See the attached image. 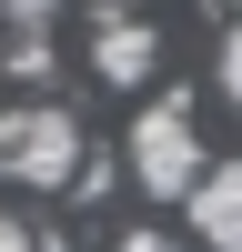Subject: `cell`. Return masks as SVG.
I'll return each mask as SVG.
<instances>
[{
	"mask_svg": "<svg viewBox=\"0 0 242 252\" xmlns=\"http://www.w3.org/2000/svg\"><path fill=\"white\" fill-rule=\"evenodd\" d=\"M10 242H30V222H20V212H0V252H10Z\"/></svg>",
	"mask_w": 242,
	"mask_h": 252,
	"instance_id": "8",
	"label": "cell"
},
{
	"mask_svg": "<svg viewBox=\"0 0 242 252\" xmlns=\"http://www.w3.org/2000/svg\"><path fill=\"white\" fill-rule=\"evenodd\" d=\"M151 61H161V40H151V20H101V40H91V71L101 81H151Z\"/></svg>",
	"mask_w": 242,
	"mask_h": 252,
	"instance_id": "4",
	"label": "cell"
},
{
	"mask_svg": "<svg viewBox=\"0 0 242 252\" xmlns=\"http://www.w3.org/2000/svg\"><path fill=\"white\" fill-rule=\"evenodd\" d=\"M51 10H60V0H0V20H10V31H51Z\"/></svg>",
	"mask_w": 242,
	"mask_h": 252,
	"instance_id": "6",
	"label": "cell"
},
{
	"mask_svg": "<svg viewBox=\"0 0 242 252\" xmlns=\"http://www.w3.org/2000/svg\"><path fill=\"white\" fill-rule=\"evenodd\" d=\"M10 71H20V81H40V71H51V40H40V31H20V51H10Z\"/></svg>",
	"mask_w": 242,
	"mask_h": 252,
	"instance_id": "7",
	"label": "cell"
},
{
	"mask_svg": "<svg viewBox=\"0 0 242 252\" xmlns=\"http://www.w3.org/2000/svg\"><path fill=\"white\" fill-rule=\"evenodd\" d=\"M192 232L212 252H242V161H212L192 182Z\"/></svg>",
	"mask_w": 242,
	"mask_h": 252,
	"instance_id": "3",
	"label": "cell"
},
{
	"mask_svg": "<svg viewBox=\"0 0 242 252\" xmlns=\"http://www.w3.org/2000/svg\"><path fill=\"white\" fill-rule=\"evenodd\" d=\"M212 172V161H202V131H192V111H182V101H151V111L131 121V182L151 202H192V182Z\"/></svg>",
	"mask_w": 242,
	"mask_h": 252,
	"instance_id": "2",
	"label": "cell"
},
{
	"mask_svg": "<svg viewBox=\"0 0 242 252\" xmlns=\"http://www.w3.org/2000/svg\"><path fill=\"white\" fill-rule=\"evenodd\" d=\"M212 81H222V101H232V111H242V20H232V31H222V61H212Z\"/></svg>",
	"mask_w": 242,
	"mask_h": 252,
	"instance_id": "5",
	"label": "cell"
},
{
	"mask_svg": "<svg viewBox=\"0 0 242 252\" xmlns=\"http://www.w3.org/2000/svg\"><path fill=\"white\" fill-rule=\"evenodd\" d=\"M81 121L60 111V101H20V111H0V182H30V192H71L81 182Z\"/></svg>",
	"mask_w": 242,
	"mask_h": 252,
	"instance_id": "1",
	"label": "cell"
}]
</instances>
